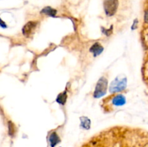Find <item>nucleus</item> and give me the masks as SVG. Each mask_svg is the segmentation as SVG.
<instances>
[{"label":"nucleus","instance_id":"f257e3e1","mask_svg":"<svg viewBox=\"0 0 148 147\" xmlns=\"http://www.w3.org/2000/svg\"><path fill=\"white\" fill-rule=\"evenodd\" d=\"M108 89V80L106 77L102 76L98 79L95 86L93 97L96 99L103 97L106 94Z\"/></svg>","mask_w":148,"mask_h":147},{"label":"nucleus","instance_id":"f03ea898","mask_svg":"<svg viewBox=\"0 0 148 147\" xmlns=\"http://www.w3.org/2000/svg\"><path fill=\"white\" fill-rule=\"evenodd\" d=\"M127 86V79L126 77L124 78H116L114 81L111 83L109 87V91L111 93H116V92H121L124 90Z\"/></svg>","mask_w":148,"mask_h":147},{"label":"nucleus","instance_id":"7ed1b4c3","mask_svg":"<svg viewBox=\"0 0 148 147\" xmlns=\"http://www.w3.org/2000/svg\"><path fill=\"white\" fill-rule=\"evenodd\" d=\"M119 7V0H104L103 8L108 17H112L116 12Z\"/></svg>","mask_w":148,"mask_h":147},{"label":"nucleus","instance_id":"20e7f679","mask_svg":"<svg viewBox=\"0 0 148 147\" xmlns=\"http://www.w3.org/2000/svg\"><path fill=\"white\" fill-rule=\"evenodd\" d=\"M38 22L34 21H30L26 23L24 26H23V29H22V32L25 37H29L31 35L33 34V32L36 30V27H37Z\"/></svg>","mask_w":148,"mask_h":147},{"label":"nucleus","instance_id":"39448f33","mask_svg":"<svg viewBox=\"0 0 148 147\" xmlns=\"http://www.w3.org/2000/svg\"><path fill=\"white\" fill-rule=\"evenodd\" d=\"M103 51V47L99 43H95L90 48V52L92 53L94 57L99 56Z\"/></svg>","mask_w":148,"mask_h":147},{"label":"nucleus","instance_id":"423d86ee","mask_svg":"<svg viewBox=\"0 0 148 147\" xmlns=\"http://www.w3.org/2000/svg\"><path fill=\"white\" fill-rule=\"evenodd\" d=\"M126 97L124 95H117L114 97L112 99V104L115 106L121 107L123 106L126 104Z\"/></svg>","mask_w":148,"mask_h":147},{"label":"nucleus","instance_id":"0eeeda50","mask_svg":"<svg viewBox=\"0 0 148 147\" xmlns=\"http://www.w3.org/2000/svg\"><path fill=\"white\" fill-rule=\"evenodd\" d=\"M49 144L51 147H55L61 141L60 138L56 132H53L50 134L49 138Z\"/></svg>","mask_w":148,"mask_h":147},{"label":"nucleus","instance_id":"6e6552de","mask_svg":"<svg viewBox=\"0 0 148 147\" xmlns=\"http://www.w3.org/2000/svg\"><path fill=\"white\" fill-rule=\"evenodd\" d=\"M91 121L88 117L82 116L80 118V127L85 130H88L90 128Z\"/></svg>","mask_w":148,"mask_h":147},{"label":"nucleus","instance_id":"1a4fd4ad","mask_svg":"<svg viewBox=\"0 0 148 147\" xmlns=\"http://www.w3.org/2000/svg\"><path fill=\"white\" fill-rule=\"evenodd\" d=\"M40 12L46 14V15L49 16V17H56V14H57V11L51 7H44Z\"/></svg>","mask_w":148,"mask_h":147},{"label":"nucleus","instance_id":"9d476101","mask_svg":"<svg viewBox=\"0 0 148 147\" xmlns=\"http://www.w3.org/2000/svg\"><path fill=\"white\" fill-rule=\"evenodd\" d=\"M66 99H67V94H66V91H64V92H61L60 94H59V95H57L56 101L57 103L64 105L66 103Z\"/></svg>","mask_w":148,"mask_h":147},{"label":"nucleus","instance_id":"9b49d317","mask_svg":"<svg viewBox=\"0 0 148 147\" xmlns=\"http://www.w3.org/2000/svg\"><path fill=\"white\" fill-rule=\"evenodd\" d=\"M8 128H9V134L11 136H13L15 133V127L13 122L12 121H9L8 122Z\"/></svg>","mask_w":148,"mask_h":147},{"label":"nucleus","instance_id":"f8f14e48","mask_svg":"<svg viewBox=\"0 0 148 147\" xmlns=\"http://www.w3.org/2000/svg\"><path fill=\"white\" fill-rule=\"evenodd\" d=\"M101 31L103 33L104 35H106V36H110L113 33V25L111 26V28L106 29L105 27H101Z\"/></svg>","mask_w":148,"mask_h":147},{"label":"nucleus","instance_id":"ddd939ff","mask_svg":"<svg viewBox=\"0 0 148 147\" xmlns=\"http://www.w3.org/2000/svg\"><path fill=\"white\" fill-rule=\"evenodd\" d=\"M144 20H145V22L147 24H148V10H146L145 12Z\"/></svg>","mask_w":148,"mask_h":147},{"label":"nucleus","instance_id":"4468645a","mask_svg":"<svg viewBox=\"0 0 148 147\" xmlns=\"http://www.w3.org/2000/svg\"><path fill=\"white\" fill-rule=\"evenodd\" d=\"M0 26H1V28H3V29H4V28H7V24H6V23L4 22V21H3L2 20H1V22H0Z\"/></svg>","mask_w":148,"mask_h":147},{"label":"nucleus","instance_id":"2eb2a0df","mask_svg":"<svg viewBox=\"0 0 148 147\" xmlns=\"http://www.w3.org/2000/svg\"><path fill=\"white\" fill-rule=\"evenodd\" d=\"M137 20H134V23H133L132 26V30H134V29L137 28Z\"/></svg>","mask_w":148,"mask_h":147},{"label":"nucleus","instance_id":"dca6fc26","mask_svg":"<svg viewBox=\"0 0 148 147\" xmlns=\"http://www.w3.org/2000/svg\"><path fill=\"white\" fill-rule=\"evenodd\" d=\"M144 147H148V144H146V145Z\"/></svg>","mask_w":148,"mask_h":147}]
</instances>
